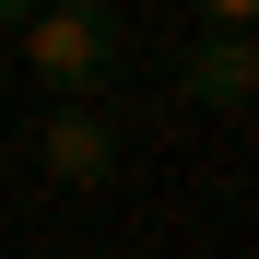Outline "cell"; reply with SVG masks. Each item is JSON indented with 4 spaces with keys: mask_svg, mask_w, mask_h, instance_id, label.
Masks as SVG:
<instances>
[{
    "mask_svg": "<svg viewBox=\"0 0 259 259\" xmlns=\"http://www.w3.org/2000/svg\"><path fill=\"white\" fill-rule=\"evenodd\" d=\"M35 165H48L59 189H106L118 177V130L95 106H48V130H35Z\"/></svg>",
    "mask_w": 259,
    "mask_h": 259,
    "instance_id": "2",
    "label": "cell"
},
{
    "mask_svg": "<svg viewBox=\"0 0 259 259\" xmlns=\"http://www.w3.org/2000/svg\"><path fill=\"white\" fill-rule=\"evenodd\" d=\"M177 95L189 106H259V35H200V48L177 59Z\"/></svg>",
    "mask_w": 259,
    "mask_h": 259,
    "instance_id": "3",
    "label": "cell"
},
{
    "mask_svg": "<svg viewBox=\"0 0 259 259\" xmlns=\"http://www.w3.org/2000/svg\"><path fill=\"white\" fill-rule=\"evenodd\" d=\"M24 59H35V82H48L59 106H82V95L118 71V12H106V0H59V12H24Z\"/></svg>",
    "mask_w": 259,
    "mask_h": 259,
    "instance_id": "1",
    "label": "cell"
}]
</instances>
